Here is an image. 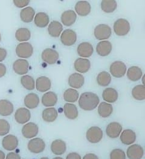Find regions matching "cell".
<instances>
[{
	"mask_svg": "<svg viewBox=\"0 0 145 159\" xmlns=\"http://www.w3.org/2000/svg\"><path fill=\"white\" fill-rule=\"evenodd\" d=\"M99 102L100 100L97 94L87 92L82 93L80 96L79 105L83 110L92 111L97 107Z\"/></svg>",
	"mask_w": 145,
	"mask_h": 159,
	"instance_id": "6da1fadb",
	"label": "cell"
},
{
	"mask_svg": "<svg viewBox=\"0 0 145 159\" xmlns=\"http://www.w3.org/2000/svg\"><path fill=\"white\" fill-rule=\"evenodd\" d=\"M114 30L116 35L125 36L130 30V24L129 21L123 18H120L115 21L114 24Z\"/></svg>",
	"mask_w": 145,
	"mask_h": 159,
	"instance_id": "7a4b0ae2",
	"label": "cell"
},
{
	"mask_svg": "<svg viewBox=\"0 0 145 159\" xmlns=\"http://www.w3.org/2000/svg\"><path fill=\"white\" fill-rule=\"evenodd\" d=\"M103 135L102 130L97 126L91 127L86 133L87 139L92 143H97L100 142L103 138Z\"/></svg>",
	"mask_w": 145,
	"mask_h": 159,
	"instance_id": "3957f363",
	"label": "cell"
},
{
	"mask_svg": "<svg viewBox=\"0 0 145 159\" xmlns=\"http://www.w3.org/2000/svg\"><path fill=\"white\" fill-rule=\"evenodd\" d=\"M33 52V48L30 43H19L16 48V53L18 57L23 58H30Z\"/></svg>",
	"mask_w": 145,
	"mask_h": 159,
	"instance_id": "277c9868",
	"label": "cell"
},
{
	"mask_svg": "<svg viewBox=\"0 0 145 159\" xmlns=\"http://www.w3.org/2000/svg\"><path fill=\"white\" fill-rule=\"evenodd\" d=\"M111 29L107 25L101 24L95 27L94 34L96 39L99 40H107L111 35Z\"/></svg>",
	"mask_w": 145,
	"mask_h": 159,
	"instance_id": "5b68a950",
	"label": "cell"
},
{
	"mask_svg": "<svg viewBox=\"0 0 145 159\" xmlns=\"http://www.w3.org/2000/svg\"><path fill=\"white\" fill-rule=\"evenodd\" d=\"M27 148L31 152L40 154L45 150V143L42 139L35 138L28 142Z\"/></svg>",
	"mask_w": 145,
	"mask_h": 159,
	"instance_id": "8992f818",
	"label": "cell"
},
{
	"mask_svg": "<svg viewBox=\"0 0 145 159\" xmlns=\"http://www.w3.org/2000/svg\"><path fill=\"white\" fill-rule=\"evenodd\" d=\"M111 75L116 78L123 77L126 72V66L125 64L120 61L113 62L109 68Z\"/></svg>",
	"mask_w": 145,
	"mask_h": 159,
	"instance_id": "52a82bcc",
	"label": "cell"
},
{
	"mask_svg": "<svg viewBox=\"0 0 145 159\" xmlns=\"http://www.w3.org/2000/svg\"><path fill=\"white\" fill-rule=\"evenodd\" d=\"M39 133L38 126L33 122H30L23 126L22 134L26 139H32L36 137Z\"/></svg>",
	"mask_w": 145,
	"mask_h": 159,
	"instance_id": "ba28073f",
	"label": "cell"
},
{
	"mask_svg": "<svg viewBox=\"0 0 145 159\" xmlns=\"http://www.w3.org/2000/svg\"><path fill=\"white\" fill-rule=\"evenodd\" d=\"M76 33L71 29L65 30L61 36V41L62 43L67 46H71L73 45L76 42Z\"/></svg>",
	"mask_w": 145,
	"mask_h": 159,
	"instance_id": "9c48e42d",
	"label": "cell"
},
{
	"mask_svg": "<svg viewBox=\"0 0 145 159\" xmlns=\"http://www.w3.org/2000/svg\"><path fill=\"white\" fill-rule=\"evenodd\" d=\"M59 53L53 49L48 48L43 51L42 53V60L49 65H53L59 59Z\"/></svg>",
	"mask_w": 145,
	"mask_h": 159,
	"instance_id": "30bf717a",
	"label": "cell"
},
{
	"mask_svg": "<svg viewBox=\"0 0 145 159\" xmlns=\"http://www.w3.org/2000/svg\"><path fill=\"white\" fill-rule=\"evenodd\" d=\"M31 118V113L30 111L25 107H20L18 109L15 114V119L19 124H25Z\"/></svg>",
	"mask_w": 145,
	"mask_h": 159,
	"instance_id": "8fae6325",
	"label": "cell"
},
{
	"mask_svg": "<svg viewBox=\"0 0 145 159\" xmlns=\"http://www.w3.org/2000/svg\"><path fill=\"white\" fill-rule=\"evenodd\" d=\"M122 131V126L118 122H112L108 124L106 128V135L111 138L116 139L117 138Z\"/></svg>",
	"mask_w": 145,
	"mask_h": 159,
	"instance_id": "7c38bea8",
	"label": "cell"
},
{
	"mask_svg": "<svg viewBox=\"0 0 145 159\" xmlns=\"http://www.w3.org/2000/svg\"><path fill=\"white\" fill-rule=\"evenodd\" d=\"M18 139L13 135H7L5 136L2 141V147L7 151H13L18 146Z\"/></svg>",
	"mask_w": 145,
	"mask_h": 159,
	"instance_id": "4fadbf2b",
	"label": "cell"
},
{
	"mask_svg": "<svg viewBox=\"0 0 145 159\" xmlns=\"http://www.w3.org/2000/svg\"><path fill=\"white\" fill-rule=\"evenodd\" d=\"M126 154L129 159H142L144 155V150L139 145H132L128 148Z\"/></svg>",
	"mask_w": 145,
	"mask_h": 159,
	"instance_id": "5bb4252c",
	"label": "cell"
},
{
	"mask_svg": "<svg viewBox=\"0 0 145 159\" xmlns=\"http://www.w3.org/2000/svg\"><path fill=\"white\" fill-rule=\"evenodd\" d=\"M13 70L18 75H24L28 71L29 63L24 59H18L16 60L13 65Z\"/></svg>",
	"mask_w": 145,
	"mask_h": 159,
	"instance_id": "9a60e30c",
	"label": "cell"
},
{
	"mask_svg": "<svg viewBox=\"0 0 145 159\" xmlns=\"http://www.w3.org/2000/svg\"><path fill=\"white\" fill-rule=\"evenodd\" d=\"M77 52L81 57H90L94 52L92 44L88 42H83L79 44L77 48Z\"/></svg>",
	"mask_w": 145,
	"mask_h": 159,
	"instance_id": "2e32d148",
	"label": "cell"
},
{
	"mask_svg": "<svg viewBox=\"0 0 145 159\" xmlns=\"http://www.w3.org/2000/svg\"><path fill=\"white\" fill-rule=\"evenodd\" d=\"M120 139L123 144L130 145L135 142L137 136L135 133L131 129H126L120 134Z\"/></svg>",
	"mask_w": 145,
	"mask_h": 159,
	"instance_id": "e0dca14e",
	"label": "cell"
},
{
	"mask_svg": "<svg viewBox=\"0 0 145 159\" xmlns=\"http://www.w3.org/2000/svg\"><path fill=\"white\" fill-rule=\"evenodd\" d=\"M52 83L50 80L45 76L38 78L36 81L35 87L36 89L41 93H44L50 89Z\"/></svg>",
	"mask_w": 145,
	"mask_h": 159,
	"instance_id": "ac0fdd59",
	"label": "cell"
},
{
	"mask_svg": "<svg viewBox=\"0 0 145 159\" xmlns=\"http://www.w3.org/2000/svg\"><path fill=\"white\" fill-rule=\"evenodd\" d=\"M74 67L76 71L80 73H86L90 69L91 63L88 59L79 58L75 61Z\"/></svg>",
	"mask_w": 145,
	"mask_h": 159,
	"instance_id": "d6986e66",
	"label": "cell"
},
{
	"mask_svg": "<svg viewBox=\"0 0 145 159\" xmlns=\"http://www.w3.org/2000/svg\"><path fill=\"white\" fill-rule=\"evenodd\" d=\"M85 79L82 75L79 73L71 74L68 79V84L73 88L79 89L84 84Z\"/></svg>",
	"mask_w": 145,
	"mask_h": 159,
	"instance_id": "ffe728a7",
	"label": "cell"
},
{
	"mask_svg": "<svg viewBox=\"0 0 145 159\" xmlns=\"http://www.w3.org/2000/svg\"><path fill=\"white\" fill-rule=\"evenodd\" d=\"M112 44L108 41L99 42L96 46V52L100 56L106 57L111 53L112 51Z\"/></svg>",
	"mask_w": 145,
	"mask_h": 159,
	"instance_id": "44dd1931",
	"label": "cell"
},
{
	"mask_svg": "<svg viewBox=\"0 0 145 159\" xmlns=\"http://www.w3.org/2000/svg\"><path fill=\"white\" fill-rule=\"evenodd\" d=\"M91 5L86 1H80L76 4L75 11L77 13L82 16L88 15L91 12Z\"/></svg>",
	"mask_w": 145,
	"mask_h": 159,
	"instance_id": "7402d4cb",
	"label": "cell"
},
{
	"mask_svg": "<svg viewBox=\"0 0 145 159\" xmlns=\"http://www.w3.org/2000/svg\"><path fill=\"white\" fill-rule=\"evenodd\" d=\"M76 18L77 15L75 12L72 10H68L62 13L61 19L64 25L66 26H70L75 23Z\"/></svg>",
	"mask_w": 145,
	"mask_h": 159,
	"instance_id": "603a6c76",
	"label": "cell"
},
{
	"mask_svg": "<svg viewBox=\"0 0 145 159\" xmlns=\"http://www.w3.org/2000/svg\"><path fill=\"white\" fill-rule=\"evenodd\" d=\"M66 142L60 139L54 140L51 145V150L55 155H62L66 152Z\"/></svg>",
	"mask_w": 145,
	"mask_h": 159,
	"instance_id": "cb8c5ba5",
	"label": "cell"
},
{
	"mask_svg": "<svg viewBox=\"0 0 145 159\" xmlns=\"http://www.w3.org/2000/svg\"><path fill=\"white\" fill-rule=\"evenodd\" d=\"M40 104V98L35 93H30L24 98V105L28 109H35Z\"/></svg>",
	"mask_w": 145,
	"mask_h": 159,
	"instance_id": "d4e9b609",
	"label": "cell"
},
{
	"mask_svg": "<svg viewBox=\"0 0 145 159\" xmlns=\"http://www.w3.org/2000/svg\"><path fill=\"white\" fill-rule=\"evenodd\" d=\"M14 107L12 102L7 100H0V116H9L13 113Z\"/></svg>",
	"mask_w": 145,
	"mask_h": 159,
	"instance_id": "484cf974",
	"label": "cell"
},
{
	"mask_svg": "<svg viewBox=\"0 0 145 159\" xmlns=\"http://www.w3.org/2000/svg\"><path fill=\"white\" fill-rule=\"evenodd\" d=\"M63 30V26L61 23L57 21H53L48 27V32L49 35L54 38H58L60 36Z\"/></svg>",
	"mask_w": 145,
	"mask_h": 159,
	"instance_id": "4316f807",
	"label": "cell"
},
{
	"mask_svg": "<svg viewBox=\"0 0 145 159\" xmlns=\"http://www.w3.org/2000/svg\"><path fill=\"white\" fill-rule=\"evenodd\" d=\"M64 112L66 118L68 119H76L79 115L76 106L72 103H66L64 106Z\"/></svg>",
	"mask_w": 145,
	"mask_h": 159,
	"instance_id": "83f0119b",
	"label": "cell"
},
{
	"mask_svg": "<svg viewBox=\"0 0 145 159\" xmlns=\"http://www.w3.org/2000/svg\"><path fill=\"white\" fill-rule=\"evenodd\" d=\"M102 98L106 103H114L118 99V93L114 88H108L103 91Z\"/></svg>",
	"mask_w": 145,
	"mask_h": 159,
	"instance_id": "f1b7e54d",
	"label": "cell"
},
{
	"mask_svg": "<svg viewBox=\"0 0 145 159\" xmlns=\"http://www.w3.org/2000/svg\"><path fill=\"white\" fill-rule=\"evenodd\" d=\"M58 102V96L53 92L44 93L42 97V103L44 106L52 107L54 106Z\"/></svg>",
	"mask_w": 145,
	"mask_h": 159,
	"instance_id": "f546056e",
	"label": "cell"
},
{
	"mask_svg": "<svg viewBox=\"0 0 145 159\" xmlns=\"http://www.w3.org/2000/svg\"><path fill=\"white\" fill-rule=\"evenodd\" d=\"M50 18L49 15L44 12H39L35 17L34 22L35 25L40 28L47 26L49 24Z\"/></svg>",
	"mask_w": 145,
	"mask_h": 159,
	"instance_id": "4dcf8cb0",
	"label": "cell"
},
{
	"mask_svg": "<svg viewBox=\"0 0 145 159\" xmlns=\"http://www.w3.org/2000/svg\"><path fill=\"white\" fill-rule=\"evenodd\" d=\"M35 14V11L32 7H27L23 9L20 12L21 20L24 23H30L33 21Z\"/></svg>",
	"mask_w": 145,
	"mask_h": 159,
	"instance_id": "1f68e13d",
	"label": "cell"
},
{
	"mask_svg": "<svg viewBox=\"0 0 145 159\" xmlns=\"http://www.w3.org/2000/svg\"><path fill=\"white\" fill-rule=\"evenodd\" d=\"M42 119L46 122H53L57 119L58 113L54 107L45 109L42 112Z\"/></svg>",
	"mask_w": 145,
	"mask_h": 159,
	"instance_id": "d6a6232c",
	"label": "cell"
},
{
	"mask_svg": "<svg viewBox=\"0 0 145 159\" xmlns=\"http://www.w3.org/2000/svg\"><path fill=\"white\" fill-rule=\"evenodd\" d=\"M113 112V106L106 102H102L98 107V113L103 118L109 117Z\"/></svg>",
	"mask_w": 145,
	"mask_h": 159,
	"instance_id": "836d02e7",
	"label": "cell"
},
{
	"mask_svg": "<svg viewBox=\"0 0 145 159\" xmlns=\"http://www.w3.org/2000/svg\"><path fill=\"white\" fill-rule=\"evenodd\" d=\"M142 70L137 66H132L127 71V77L132 81H137L142 77Z\"/></svg>",
	"mask_w": 145,
	"mask_h": 159,
	"instance_id": "e575fe53",
	"label": "cell"
},
{
	"mask_svg": "<svg viewBox=\"0 0 145 159\" xmlns=\"http://www.w3.org/2000/svg\"><path fill=\"white\" fill-rule=\"evenodd\" d=\"M16 39L19 42H25L30 40L31 32L27 28H19L15 33Z\"/></svg>",
	"mask_w": 145,
	"mask_h": 159,
	"instance_id": "d590c367",
	"label": "cell"
},
{
	"mask_svg": "<svg viewBox=\"0 0 145 159\" xmlns=\"http://www.w3.org/2000/svg\"><path fill=\"white\" fill-rule=\"evenodd\" d=\"M117 7V3L114 0H104L101 2V9L105 12L109 13L113 12Z\"/></svg>",
	"mask_w": 145,
	"mask_h": 159,
	"instance_id": "8d00e7d4",
	"label": "cell"
},
{
	"mask_svg": "<svg viewBox=\"0 0 145 159\" xmlns=\"http://www.w3.org/2000/svg\"><path fill=\"white\" fill-rule=\"evenodd\" d=\"M79 97V93L76 90L72 88L66 89L64 93V99L66 102H76L78 101Z\"/></svg>",
	"mask_w": 145,
	"mask_h": 159,
	"instance_id": "74e56055",
	"label": "cell"
},
{
	"mask_svg": "<svg viewBox=\"0 0 145 159\" xmlns=\"http://www.w3.org/2000/svg\"><path fill=\"white\" fill-rule=\"evenodd\" d=\"M111 81V77L110 74L105 71L100 72L97 77V82L100 86H107L110 84Z\"/></svg>",
	"mask_w": 145,
	"mask_h": 159,
	"instance_id": "f35d334b",
	"label": "cell"
},
{
	"mask_svg": "<svg viewBox=\"0 0 145 159\" xmlns=\"http://www.w3.org/2000/svg\"><path fill=\"white\" fill-rule=\"evenodd\" d=\"M132 95L137 100H144L145 99V88L144 85H137L132 90Z\"/></svg>",
	"mask_w": 145,
	"mask_h": 159,
	"instance_id": "ab89813d",
	"label": "cell"
},
{
	"mask_svg": "<svg viewBox=\"0 0 145 159\" xmlns=\"http://www.w3.org/2000/svg\"><path fill=\"white\" fill-rule=\"evenodd\" d=\"M21 83L23 86L28 91H32L35 88V82L34 79L30 75H24L21 79Z\"/></svg>",
	"mask_w": 145,
	"mask_h": 159,
	"instance_id": "60d3db41",
	"label": "cell"
},
{
	"mask_svg": "<svg viewBox=\"0 0 145 159\" xmlns=\"http://www.w3.org/2000/svg\"><path fill=\"white\" fill-rule=\"evenodd\" d=\"M11 125L9 123L4 119H0V136H4L9 133Z\"/></svg>",
	"mask_w": 145,
	"mask_h": 159,
	"instance_id": "b9f144b4",
	"label": "cell"
},
{
	"mask_svg": "<svg viewBox=\"0 0 145 159\" xmlns=\"http://www.w3.org/2000/svg\"><path fill=\"white\" fill-rule=\"evenodd\" d=\"M110 159H126L125 152L120 149H113L110 153Z\"/></svg>",
	"mask_w": 145,
	"mask_h": 159,
	"instance_id": "7bdbcfd3",
	"label": "cell"
},
{
	"mask_svg": "<svg viewBox=\"0 0 145 159\" xmlns=\"http://www.w3.org/2000/svg\"><path fill=\"white\" fill-rule=\"evenodd\" d=\"M13 3L15 6L18 8H23L27 6L29 3V0H14Z\"/></svg>",
	"mask_w": 145,
	"mask_h": 159,
	"instance_id": "ee69618b",
	"label": "cell"
},
{
	"mask_svg": "<svg viewBox=\"0 0 145 159\" xmlns=\"http://www.w3.org/2000/svg\"><path fill=\"white\" fill-rule=\"evenodd\" d=\"M66 159H82L80 156L77 152H71L67 155Z\"/></svg>",
	"mask_w": 145,
	"mask_h": 159,
	"instance_id": "f6af8a7d",
	"label": "cell"
},
{
	"mask_svg": "<svg viewBox=\"0 0 145 159\" xmlns=\"http://www.w3.org/2000/svg\"><path fill=\"white\" fill-rule=\"evenodd\" d=\"M5 159H21V157L19 154L15 152H9L7 154Z\"/></svg>",
	"mask_w": 145,
	"mask_h": 159,
	"instance_id": "bcb514c9",
	"label": "cell"
},
{
	"mask_svg": "<svg viewBox=\"0 0 145 159\" xmlns=\"http://www.w3.org/2000/svg\"><path fill=\"white\" fill-rule=\"evenodd\" d=\"M7 57V51L4 48H0V62L4 61Z\"/></svg>",
	"mask_w": 145,
	"mask_h": 159,
	"instance_id": "7dc6e473",
	"label": "cell"
},
{
	"mask_svg": "<svg viewBox=\"0 0 145 159\" xmlns=\"http://www.w3.org/2000/svg\"><path fill=\"white\" fill-rule=\"evenodd\" d=\"M6 71L7 68L6 66L2 63H0V78L4 77L6 75Z\"/></svg>",
	"mask_w": 145,
	"mask_h": 159,
	"instance_id": "c3c4849f",
	"label": "cell"
},
{
	"mask_svg": "<svg viewBox=\"0 0 145 159\" xmlns=\"http://www.w3.org/2000/svg\"><path fill=\"white\" fill-rule=\"evenodd\" d=\"M83 159H99V157L94 154L90 153L86 154L83 157Z\"/></svg>",
	"mask_w": 145,
	"mask_h": 159,
	"instance_id": "681fc988",
	"label": "cell"
},
{
	"mask_svg": "<svg viewBox=\"0 0 145 159\" xmlns=\"http://www.w3.org/2000/svg\"><path fill=\"white\" fill-rule=\"evenodd\" d=\"M6 159V155L4 154V152L0 150V159Z\"/></svg>",
	"mask_w": 145,
	"mask_h": 159,
	"instance_id": "f907efd6",
	"label": "cell"
},
{
	"mask_svg": "<svg viewBox=\"0 0 145 159\" xmlns=\"http://www.w3.org/2000/svg\"><path fill=\"white\" fill-rule=\"evenodd\" d=\"M53 159H64L63 158H62V157H54V158H53Z\"/></svg>",
	"mask_w": 145,
	"mask_h": 159,
	"instance_id": "816d5d0a",
	"label": "cell"
},
{
	"mask_svg": "<svg viewBox=\"0 0 145 159\" xmlns=\"http://www.w3.org/2000/svg\"><path fill=\"white\" fill-rule=\"evenodd\" d=\"M144 79H145V75H144V76H143V79H142V82H143V85H144V84H145V81H144Z\"/></svg>",
	"mask_w": 145,
	"mask_h": 159,
	"instance_id": "f5cc1de1",
	"label": "cell"
},
{
	"mask_svg": "<svg viewBox=\"0 0 145 159\" xmlns=\"http://www.w3.org/2000/svg\"><path fill=\"white\" fill-rule=\"evenodd\" d=\"M40 159H49L48 157H42V158H41Z\"/></svg>",
	"mask_w": 145,
	"mask_h": 159,
	"instance_id": "db71d44e",
	"label": "cell"
},
{
	"mask_svg": "<svg viewBox=\"0 0 145 159\" xmlns=\"http://www.w3.org/2000/svg\"><path fill=\"white\" fill-rule=\"evenodd\" d=\"M1 34H0V42H1Z\"/></svg>",
	"mask_w": 145,
	"mask_h": 159,
	"instance_id": "11a10c76",
	"label": "cell"
}]
</instances>
